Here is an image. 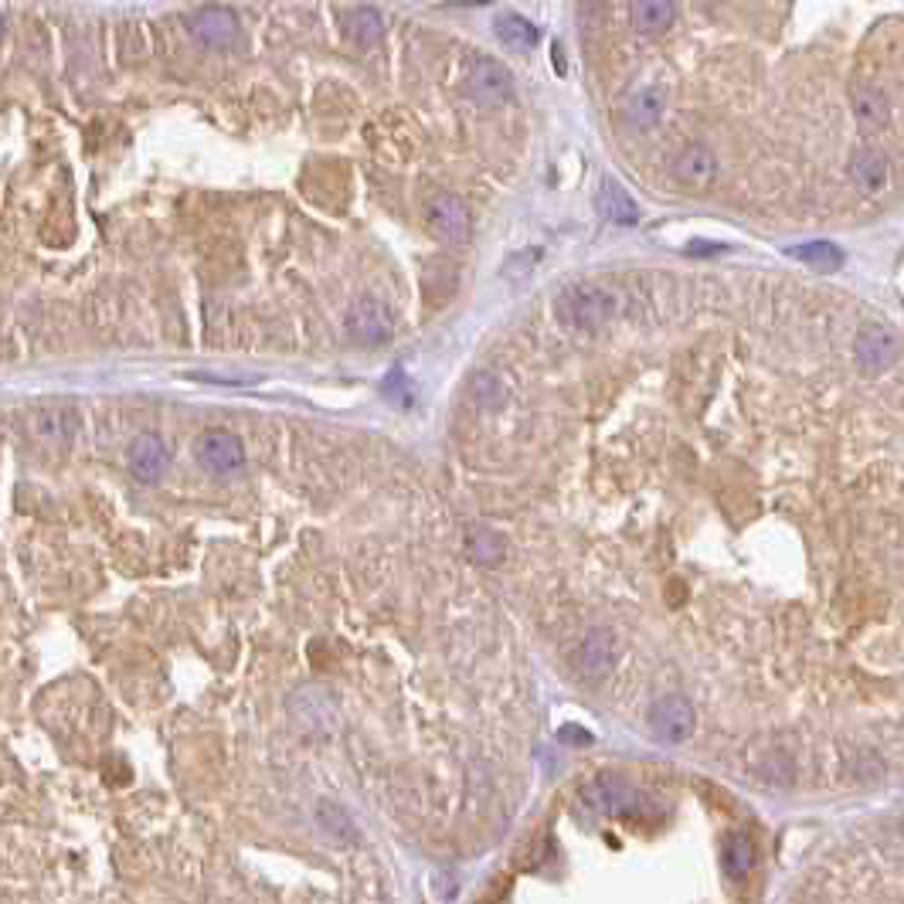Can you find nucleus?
Instances as JSON below:
<instances>
[{
    "mask_svg": "<svg viewBox=\"0 0 904 904\" xmlns=\"http://www.w3.org/2000/svg\"><path fill=\"white\" fill-rule=\"evenodd\" d=\"M555 313L565 327L592 334V330H602L606 324H612L622 313V293H616L612 286H602V283H575L558 293Z\"/></svg>",
    "mask_w": 904,
    "mask_h": 904,
    "instance_id": "obj_1",
    "label": "nucleus"
},
{
    "mask_svg": "<svg viewBox=\"0 0 904 904\" xmlns=\"http://www.w3.org/2000/svg\"><path fill=\"white\" fill-rule=\"evenodd\" d=\"M194 462L211 477H231L246 466V446L228 428H205L194 439Z\"/></svg>",
    "mask_w": 904,
    "mask_h": 904,
    "instance_id": "obj_2",
    "label": "nucleus"
},
{
    "mask_svg": "<svg viewBox=\"0 0 904 904\" xmlns=\"http://www.w3.org/2000/svg\"><path fill=\"white\" fill-rule=\"evenodd\" d=\"M581 799L588 809H596L602 816H636L643 806H646V796L636 789V785H629L625 778L619 775H599L592 782L581 785Z\"/></svg>",
    "mask_w": 904,
    "mask_h": 904,
    "instance_id": "obj_3",
    "label": "nucleus"
},
{
    "mask_svg": "<svg viewBox=\"0 0 904 904\" xmlns=\"http://www.w3.org/2000/svg\"><path fill=\"white\" fill-rule=\"evenodd\" d=\"M646 721H650V731L666 741V744H680L694 734L697 728V711L694 704L684 697V694H663L650 704L646 711Z\"/></svg>",
    "mask_w": 904,
    "mask_h": 904,
    "instance_id": "obj_4",
    "label": "nucleus"
},
{
    "mask_svg": "<svg viewBox=\"0 0 904 904\" xmlns=\"http://www.w3.org/2000/svg\"><path fill=\"white\" fill-rule=\"evenodd\" d=\"M466 92L473 96L480 106H503L514 99V75H510L507 65H500L497 58H483L477 55L473 62L466 65Z\"/></svg>",
    "mask_w": 904,
    "mask_h": 904,
    "instance_id": "obj_5",
    "label": "nucleus"
},
{
    "mask_svg": "<svg viewBox=\"0 0 904 904\" xmlns=\"http://www.w3.org/2000/svg\"><path fill=\"white\" fill-rule=\"evenodd\" d=\"M571 660H575L578 677H585V680L609 677L616 660H619V640H616V633H612V629H606V625L588 629V633L578 640Z\"/></svg>",
    "mask_w": 904,
    "mask_h": 904,
    "instance_id": "obj_6",
    "label": "nucleus"
},
{
    "mask_svg": "<svg viewBox=\"0 0 904 904\" xmlns=\"http://www.w3.org/2000/svg\"><path fill=\"white\" fill-rule=\"evenodd\" d=\"M428 225L449 246H466L469 239H473V218H469V208H466V202L459 198V194H449V190L432 194Z\"/></svg>",
    "mask_w": 904,
    "mask_h": 904,
    "instance_id": "obj_7",
    "label": "nucleus"
},
{
    "mask_svg": "<svg viewBox=\"0 0 904 904\" xmlns=\"http://www.w3.org/2000/svg\"><path fill=\"white\" fill-rule=\"evenodd\" d=\"M187 31L208 48H231L235 42H239L242 24H239V18H235L231 8L208 4V8H198V11L187 14Z\"/></svg>",
    "mask_w": 904,
    "mask_h": 904,
    "instance_id": "obj_8",
    "label": "nucleus"
},
{
    "mask_svg": "<svg viewBox=\"0 0 904 904\" xmlns=\"http://www.w3.org/2000/svg\"><path fill=\"white\" fill-rule=\"evenodd\" d=\"M347 330L361 344H384V340H391V334H395V317H391L381 299L361 296L347 309Z\"/></svg>",
    "mask_w": 904,
    "mask_h": 904,
    "instance_id": "obj_9",
    "label": "nucleus"
},
{
    "mask_svg": "<svg viewBox=\"0 0 904 904\" xmlns=\"http://www.w3.org/2000/svg\"><path fill=\"white\" fill-rule=\"evenodd\" d=\"M853 353H857V364H860L863 371H868V374H881V371H887V368L897 361L901 340H897L887 327L868 324V327H860V334H857Z\"/></svg>",
    "mask_w": 904,
    "mask_h": 904,
    "instance_id": "obj_10",
    "label": "nucleus"
},
{
    "mask_svg": "<svg viewBox=\"0 0 904 904\" xmlns=\"http://www.w3.org/2000/svg\"><path fill=\"white\" fill-rule=\"evenodd\" d=\"M671 174L680 187L687 190H704L711 187L718 177V156L707 143H687L671 164Z\"/></svg>",
    "mask_w": 904,
    "mask_h": 904,
    "instance_id": "obj_11",
    "label": "nucleus"
},
{
    "mask_svg": "<svg viewBox=\"0 0 904 904\" xmlns=\"http://www.w3.org/2000/svg\"><path fill=\"white\" fill-rule=\"evenodd\" d=\"M31 422H34L37 436L58 449H68L78 436V412L68 402H52V405L34 409Z\"/></svg>",
    "mask_w": 904,
    "mask_h": 904,
    "instance_id": "obj_12",
    "label": "nucleus"
},
{
    "mask_svg": "<svg viewBox=\"0 0 904 904\" xmlns=\"http://www.w3.org/2000/svg\"><path fill=\"white\" fill-rule=\"evenodd\" d=\"M130 469L143 483H156L171 469L167 443L161 436H153V432H140V436L130 443Z\"/></svg>",
    "mask_w": 904,
    "mask_h": 904,
    "instance_id": "obj_13",
    "label": "nucleus"
},
{
    "mask_svg": "<svg viewBox=\"0 0 904 904\" xmlns=\"http://www.w3.org/2000/svg\"><path fill=\"white\" fill-rule=\"evenodd\" d=\"M850 109H853V120L863 133H878L887 127L891 120V102L887 96L878 89V86H868V83H857L850 89Z\"/></svg>",
    "mask_w": 904,
    "mask_h": 904,
    "instance_id": "obj_14",
    "label": "nucleus"
},
{
    "mask_svg": "<svg viewBox=\"0 0 904 904\" xmlns=\"http://www.w3.org/2000/svg\"><path fill=\"white\" fill-rule=\"evenodd\" d=\"M887 156L881 150H871V146H863L853 153V161H850V177L860 190H868V194H878L884 184H887Z\"/></svg>",
    "mask_w": 904,
    "mask_h": 904,
    "instance_id": "obj_15",
    "label": "nucleus"
},
{
    "mask_svg": "<svg viewBox=\"0 0 904 904\" xmlns=\"http://www.w3.org/2000/svg\"><path fill=\"white\" fill-rule=\"evenodd\" d=\"M599 211L616 225H636L640 221L636 202L629 198V190L622 184H616L612 177H606L602 187H599Z\"/></svg>",
    "mask_w": 904,
    "mask_h": 904,
    "instance_id": "obj_16",
    "label": "nucleus"
},
{
    "mask_svg": "<svg viewBox=\"0 0 904 904\" xmlns=\"http://www.w3.org/2000/svg\"><path fill=\"white\" fill-rule=\"evenodd\" d=\"M466 555L473 558L477 565H500L507 558V537L493 527H469L466 534Z\"/></svg>",
    "mask_w": 904,
    "mask_h": 904,
    "instance_id": "obj_17",
    "label": "nucleus"
},
{
    "mask_svg": "<svg viewBox=\"0 0 904 904\" xmlns=\"http://www.w3.org/2000/svg\"><path fill=\"white\" fill-rule=\"evenodd\" d=\"M677 21L674 0H636L633 4V28L640 34H663Z\"/></svg>",
    "mask_w": 904,
    "mask_h": 904,
    "instance_id": "obj_18",
    "label": "nucleus"
},
{
    "mask_svg": "<svg viewBox=\"0 0 904 904\" xmlns=\"http://www.w3.org/2000/svg\"><path fill=\"white\" fill-rule=\"evenodd\" d=\"M497 37L507 45V48H514V52H527L537 45V28L531 21H524L521 14H500L497 18Z\"/></svg>",
    "mask_w": 904,
    "mask_h": 904,
    "instance_id": "obj_19",
    "label": "nucleus"
},
{
    "mask_svg": "<svg viewBox=\"0 0 904 904\" xmlns=\"http://www.w3.org/2000/svg\"><path fill=\"white\" fill-rule=\"evenodd\" d=\"M660 112H663V92L660 89H640L633 99H629L625 120L633 123L636 130H650V127H656Z\"/></svg>",
    "mask_w": 904,
    "mask_h": 904,
    "instance_id": "obj_20",
    "label": "nucleus"
},
{
    "mask_svg": "<svg viewBox=\"0 0 904 904\" xmlns=\"http://www.w3.org/2000/svg\"><path fill=\"white\" fill-rule=\"evenodd\" d=\"M469 395H473V402L480 409H500L510 395V388L497 371H480L469 378Z\"/></svg>",
    "mask_w": 904,
    "mask_h": 904,
    "instance_id": "obj_21",
    "label": "nucleus"
},
{
    "mask_svg": "<svg viewBox=\"0 0 904 904\" xmlns=\"http://www.w3.org/2000/svg\"><path fill=\"white\" fill-rule=\"evenodd\" d=\"M752 863H755V847H752V840L749 837H731L728 843H725V871H728V878H744L752 871Z\"/></svg>",
    "mask_w": 904,
    "mask_h": 904,
    "instance_id": "obj_22",
    "label": "nucleus"
},
{
    "mask_svg": "<svg viewBox=\"0 0 904 904\" xmlns=\"http://www.w3.org/2000/svg\"><path fill=\"white\" fill-rule=\"evenodd\" d=\"M796 259H803L806 265L819 269V272H837L843 265V252L830 242H813V246H799L793 249Z\"/></svg>",
    "mask_w": 904,
    "mask_h": 904,
    "instance_id": "obj_23",
    "label": "nucleus"
},
{
    "mask_svg": "<svg viewBox=\"0 0 904 904\" xmlns=\"http://www.w3.org/2000/svg\"><path fill=\"white\" fill-rule=\"evenodd\" d=\"M347 31H350L353 42H361V45H374L378 37H381V18H378V11H371V8H358V11H350V18H347Z\"/></svg>",
    "mask_w": 904,
    "mask_h": 904,
    "instance_id": "obj_24",
    "label": "nucleus"
},
{
    "mask_svg": "<svg viewBox=\"0 0 904 904\" xmlns=\"http://www.w3.org/2000/svg\"><path fill=\"white\" fill-rule=\"evenodd\" d=\"M317 819H320V827H324V834L330 837V840H353V827H350V819H347V813L340 809V806H334V803H324L320 809H317Z\"/></svg>",
    "mask_w": 904,
    "mask_h": 904,
    "instance_id": "obj_25",
    "label": "nucleus"
},
{
    "mask_svg": "<svg viewBox=\"0 0 904 904\" xmlns=\"http://www.w3.org/2000/svg\"><path fill=\"white\" fill-rule=\"evenodd\" d=\"M381 391H384V399L388 402H395V405H412V384H409V378H405V371L402 368H395L391 371L384 381H381Z\"/></svg>",
    "mask_w": 904,
    "mask_h": 904,
    "instance_id": "obj_26",
    "label": "nucleus"
},
{
    "mask_svg": "<svg viewBox=\"0 0 904 904\" xmlns=\"http://www.w3.org/2000/svg\"><path fill=\"white\" fill-rule=\"evenodd\" d=\"M558 738H562V741H581V744L592 741V734L581 731V728H562V731H558Z\"/></svg>",
    "mask_w": 904,
    "mask_h": 904,
    "instance_id": "obj_27",
    "label": "nucleus"
}]
</instances>
